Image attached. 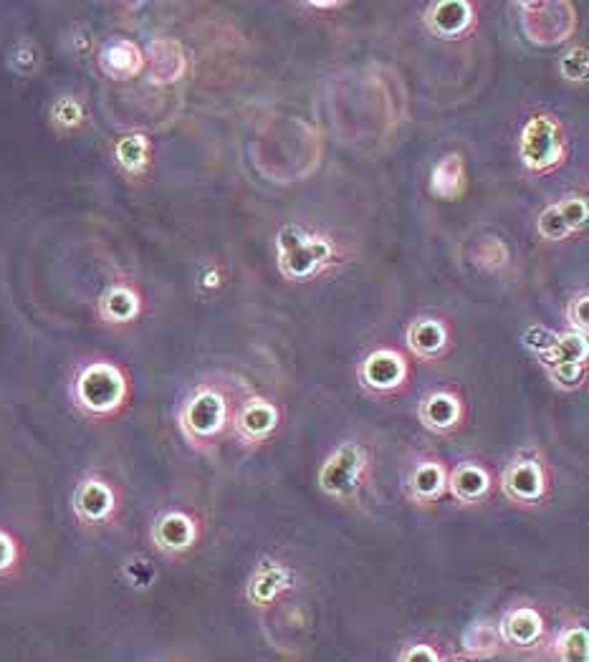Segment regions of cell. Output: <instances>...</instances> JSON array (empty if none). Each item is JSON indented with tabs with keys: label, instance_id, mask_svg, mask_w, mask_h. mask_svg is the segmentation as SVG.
Returning a JSON list of instances; mask_svg holds the SVG:
<instances>
[{
	"label": "cell",
	"instance_id": "obj_1",
	"mask_svg": "<svg viewBox=\"0 0 589 662\" xmlns=\"http://www.w3.org/2000/svg\"><path fill=\"white\" fill-rule=\"evenodd\" d=\"M74 395L86 415L107 417L116 413L127 400V380L109 361H94L78 375Z\"/></svg>",
	"mask_w": 589,
	"mask_h": 662
},
{
	"label": "cell",
	"instance_id": "obj_2",
	"mask_svg": "<svg viewBox=\"0 0 589 662\" xmlns=\"http://www.w3.org/2000/svg\"><path fill=\"white\" fill-rule=\"evenodd\" d=\"M521 160L531 170L544 172L562 160V134L554 120L537 117L521 134Z\"/></svg>",
	"mask_w": 589,
	"mask_h": 662
},
{
	"label": "cell",
	"instance_id": "obj_3",
	"mask_svg": "<svg viewBox=\"0 0 589 662\" xmlns=\"http://www.w3.org/2000/svg\"><path fill=\"white\" fill-rule=\"evenodd\" d=\"M365 470V451L357 443H344L319 473V483L329 495L344 499L359 486Z\"/></svg>",
	"mask_w": 589,
	"mask_h": 662
},
{
	"label": "cell",
	"instance_id": "obj_4",
	"mask_svg": "<svg viewBox=\"0 0 589 662\" xmlns=\"http://www.w3.org/2000/svg\"><path fill=\"white\" fill-rule=\"evenodd\" d=\"M279 248L284 273L296 275V279H304V275L314 273V268L324 263L329 254H332V248H329L324 241L302 235L296 228H286V235H281Z\"/></svg>",
	"mask_w": 589,
	"mask_h": 662
},
{
	"label": "cell",
	"instance_id": "obj_5",
	"mask_svg": "<svg viewBox=\"0 0 589 662\" xmlns=\"http://www.w3.org/2000/svg\"><path fill=\"white\" fill-rule=\"evenodd\" d=\"M225 425V402L213 390H203L187 400L183 409V428L193 440L216 438Z\"/></svg>",
	"mask_w": 589,
	"mask_h": 662
},
{
	"label": "cell",
	"instance_id": "obj_6",
	"mask_svg": "<svg viewBox=\"0 0 589 662\" xmlns=\"http://www.w3.org/2000/svg\"><path fill=\"white\" fill-rule=\"evenodd\" d=\"M114 488L101 478H86L74 491V514L86 526H101L114 516Z\"/></svg>",
	"mask_w": 589,
	"mask_h": 662
},
{
	"label": "cell",
	"instance_id": "obj_7",
	"mask_svg": "<svg viewBox=\"0 0 589 662\" xmlns=\"http://www.w3.org/2000/svg\"><path fill=\"white\" fill-rule=\"evenodd\" d=\"M195 524L193 518L183 514V511H170V514H164L157 518L155 529H152V539L157 547L162 551H168V554H180V551L191 549L195 541Z\"/></svg>",
	"mask_w": 589,
	"mask_h": 662
},
{
	"label": "cell",
	"instance_id": "obj_8",
	"mask_svg": "<svg viewBox=\"0 0 589 662\" xmlns=\"http://www.w3.org/2000/svg\"><path fill=\"white\" fill-rule=\"evenodd\" d=\"M405 375H407L405 359L390 350H380V352L369 354L365 367H363V380L369 384V388L380 390V392L400 388L405 380Z\"/></svg>",
	"mask_w": 589,
	"mask_h": 662
},
{
	"label": "cell",
	"instance_id": "obj_9",
	"mask_svg": "<svg viewBox=\"0 0 589 662\" xmlns=\"http://www.w3.org/2000/svg\"><path fill=\"white\" fill-rule=\"evenodd\" d=\"M587 220V205L585 200H567L560 205H552V208H547L541 212L539 218V231L541 235H547V238L560 241L564 235H569L572 231H577V228H582Z\"/></svg>",
	"mask_w": 589,
	"mask_h": 662
},
{
	"label": "cell",
	"instance_id": "obj_10",
	"mask_svg": "<svg viewBox=\"0 0 589 662\" xmlns=\"http://www.w3.org/2000/svg\"><path fill=\"white\" fill-rule=\"evenodd\" d=\"M504 491L508 499L518 503H533L544 491V473H541L539 463L533 461H518L504 476Z\"/></svg>",
	"mask_w": 589,
	"mask_h": 662
},
{
	"label": "cell",
	"instance_id": "obj_11",
	"mask_svg": "<svg viewBox=\"0 0 589 662\" xmlns=\"http://www.w3.org/2000/svg\"><path fill=\"white\" fill-rule=\"evenodd\" d=\"M447 488H451V493L461 503H478L486 499V493H489L491 478H489V473L481 468V465L463 463L451 473V478H447Z\"/></svg>",
	"mask_w": 589,
	"mask_h": 662
},
{
	"label": "cell",
	"instance_id": "obj_12",
	"mask_svg": "<svg viewBox=\"0 0 589 662\" xmlns=\"http://www.w3.org/2000/svg\"><path fill=\"white\" fill-rule=\"evenodd\" d=\"M99 64H101V69L107 71L109 76L130 78V76H137L139 71H143L145 57H143V51H139L135 44H130V41H112V44L105 46V51H101Z\"/></svg>",
	"mask_w": 589,
	"mask_h": 662
},
{
	"label": "cell",
	"instance_id": "obj_13",
	"mask_svg": "<svg viewBox=\"0 0 589 662\" xmlns=\"http://www.w3.org/2000/svg\"><path fill=\"white\" fill-rule=\"evenodd\" d=\"M273 428H277V409H273L271 402H248L241 409V415L235 417V430L246 440H263L266 436H271Z\"/></svg>",
	"mask_w": 589,
	"mask_h": 662
},
{
	"label": "cell",
	"instance_id": "obj_14",
	"mask_svg": "<svg viewBox=\"0 0 589 662\" xmlns=\"http://www.w3.org/2000/svg\"><path fill=\"white\" fill-rule=\"evenodd\" d=\"M544 633V622L533 610H514L508 617L504 620V625H501V640L518 645V648H529Z\"/></svg>",
	"mask_w": 589,
	"mask_h": 662
},
{
	"label": "cell",
	"instance_id": "obj_15",
	"mask_svg": "<svg viewBox=\"0 0 589 662\" xmlns=\"http://www.w3.org/2000/svg\"><path fill=\"white\" fill-rule=\"evenodd\" d=\"M420 417L428 428L438 432H445L458 425L461 420V402L455 400L451 392H435L430 395L420 407Z\"/></svg>",
	"mask_w": 589,
	"mask_h": 662
},
{
	"label": "cell",
	"instance_id": "obj_16",
	"mask_svg": "<svg viewBox=\"0 0 589 662\" xmlns=\"http://www.w3.org/2000/svg\"><path fill=\"white\" fill-rule=\"evenodd\" d=\"M463 185H466V175H463L461 155L443 157V160L435 164L433 175H430V191H433L438 198L451 200L455 195H461Z\"/></svg>",
	"mask_w": 589,
	"mask_h": 662
},
{
	"label": "cell",
	"instance_id": "obj_17",
	"mask_svg": "<svg viewBox=\"0 0 589 662\" xmlns=\"http://www.w3.org/2000/svg\"><path fill=\"white\" fill-rule=\"evenodd\" d=\"M447 473L441 463H422L410 476V493L415 501L428 503L435 501L445 491Z\"/></svg>",
	"mask_w": 589,
	"mask_h": 662
},
{
	"label": "cell",
	"instance_id": "obj_18",
	"mask_svg": "<svg viewBox=\"0 0 589 662\" xmlns=\"http://www.w3.org/2000/svg\"><path fill=\"white\" fill-rule=\"evenodd\" d=\"M430 26L443 36H458L470 26L468 3H438L430 8Z\"/></svg>",
	"mask_w": 589,
	"mask_h": 662
},
{
	"label": "cell",
	"instance_id": "obj_19",
	"mask_svg": "<svg viewBox=\"0 0 589 662\" xmlns=\"http://www.w3.org/2000/svg\"><path fill=\"white\" fill-rule=\"evenodd\" d=\"M407 339H410V350L420 357H433L445 346V327L435 319H420L415 321L407 331Z\"/></svg>",
	"mask_w": 589,
	"mask_h": 662
},
{
	"label": "cell",
	"instance_id": "obj_20",
	"mask_svg": "<svg viewBox=\"0 0 589 662\" xmlns=\"http://www.w3.org/2000/svg\"><path fill=\"white\" fill-rule=\"evenodd\" d=\"M101 311H105V317L112 319L114 324H124V321L135 319L139 314V298L135 291L114 286L107 291L105 302H101Z\"/></svg>",
	"mask_w": 589,
	"mask_h": 662
},
{
	"label": "cell",
	"instance_id": "obj_21",
	"mask_svg": "<svg viewBox=\"0 0 589 662\" xmlns=\"http://www.w3.org/2000/svg\"><path fill=\"white\" fill-rule=\"evenodd\" d=\"M149 157V145L147 137L143 134H132V137L120 139V145H116V160L127 172H139L147 164Z\"/></svg>",
	"mask_w": 589,
	"mask_h": 662
},
{
	"label": "cell",
	"instance_id": "obj_22",
	"mask_svg": "<svg viewBox=\"0 0 589 662\" xmlns=\"http://www.w3.org/2000/svg\"><path fill=\"white\" fill-rule=\"evenodd\" d=\"M463 642H466V650L474 652V655H491V652L499 650V635L489 625H474L463 637Z\"/></svg>",
	"mask_w": 589,
	"mask_h": 662
},
{
	"label": "cell",
	"instance_id": "obj_23",
	"mask_svg": "<svg viewBox=\"0 0 589 662\" xmlns=\"http://www.w3.org/2000/svg\"><path fill=\"white\" fill-rule=\"evenodd\" d=\"M556 650H560L562 662H587V629H569Z\"/></svg>",
	"mask_w": 589,
	"mask_h": 662
},
{
	"label": "cell",
	"instance_id": "obj_24",
	"mask_svg": "<svg viewBox=\"0 0 589 662\" xmlns=\"http://www.w3.org/2000/svg\"><path fill=\"white\" fill-rule=\"evenodd\" d=\"M19 559H21L19 541H15L5 529H0V577H5L8 572H13L15 564H19Z\"/></svg>",
	"mask_w": 589,
	"mask_h": 662
},
{
	"label": "cell",
	"instance_id": "obj_25",
	"mask_svg": "<svg viewBox=\"0 0 589 662\" xmlns=\"http://www.w3.org/2000/svg\"><path fill=\"white\" fill-rule=\"evenodd\" d=\"M53 120H57L61 127H76V124H82L84 112L82 107H78V101L61 99L57 101V107H53Z\"/></svg>",
	"mask_w": 589,
	"mask_h": 662
},
{
	"label": "cell",
	"instance_id": "obj_26",
	"mask_svg": "<svg viewBox=\"0 0 589 662\" xmlns=\"http://www.w3.org/2000/svg\"><path fill=\"white\" fill-rule=\"evenodd\" d=\"M127 579L132 581V587H137V589L149 587L155 579V569L147 562H139L137 559V562H132L127 566Z\"/></svg>",
	"mask_w": 589,
	"mask_h": 662
},
{
	"label": "cell",
	"instance_id": "obj_27",
	"mask_svg": "<svg viewBox=\"0 0 589 662\" xmlns=\"http://www.w3.org/2000/svg\"><path fill=\"white\" fill-rule=\"evenodd\" d=\"M400 662H441V660H438V652L433 648H428V645H413V648H407L403 652Z\"/></svg>",
	"mask_w": 589,
	"mask_h": 662
}]
</instances>
